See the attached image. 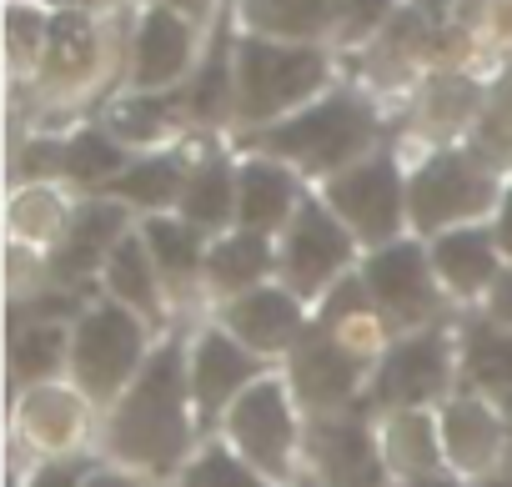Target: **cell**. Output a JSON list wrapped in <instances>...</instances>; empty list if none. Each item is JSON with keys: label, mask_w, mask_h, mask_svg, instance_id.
<instances>
[{"label": "cell", "mask_w": 512, "mask_h": 487, "mask_svg": "<svg viewBox=\"0 0 512 487\" xmlns=\"http://www.w3.org/2000/svg\"><path fill=\"white\" fill-rule=\"evenodd\" d=\"M502 487H512V482H502Z\"/></svg>", "instance_id": "cell-39"}, {"label": "cell", "mask_w": 512, "mask_h": 487, "mask_svg": "<svg viewBox=\"0 0 512 487\" xmlns=\"http://www.w3.org/2000/svg\"><path fill=\"white\" fill-rule=\"evenodd\" d=\"M482 196H487V176L467 171L462 161H437V166L422 171L412 201H417V216H422L427 226H437L442 216H462V211L477 206Z\"/></svg>", "instance_id": "cell-6"}, {"label": "cell", "mask_w": 512, "mask_h": 487, "mask_svg": "<svg viewBox=\"0 0 512 487\" xmlns=\"http://www.w3.org/2000/svg\"><path fill=\"white\" fill-rule=\"evenodd\" d=\"M437 387H442V342H407L382 372L387 402H417Z\"/></svg>", "instance_id": "cell-8"}, {"label": "cell", "mask_w": 512, "mask_h": 487, "mask_svg": "<svg viewBox=\"0 0 512 487\" xmlns=\"http://www.w3.org/2000/svg\"><path fill=\"white\" fill-rule=\"evenodd\" d=\"M231 432H236V442H241L246 457H256V462L272 467V472L287 467L292 422H287V407H282V392H277V387H251V392L236 402Z\"/></svg>", "instance_id": "cell-5"}, {"label": "cell", "mask_w": 512, "mask_h": 487, "mask_svg": "<svg viewBox=\"0 0 512 487\" xmlns=\"http://www.w3.org/2000/svg\"><path fill=\"white\" fill-rule=\"evenodd\" d=\"M502 241H507V252H512V201H507V216H502Z\"/></svg>", "instance_id": "cell-35"}, {"label": "cell", "mask_w": 512, "mask_h": 487, "mask_svg": "<svg viewBox=\"0 0 512 487\" xmlns=\"http://www.w3.org/2000/svg\"><path fill=\"white\" fill-rule=\"evenodd\" d=\"M317 457L332 487H377V457L357 427H327L317 437Z\"/></svg>", "instance_id": "cell-9"}, {"label": "cell", "mask_w": 512, "mask_h": 487, "mask_svg": "<svg viewBox=\"0 0 512 487\" xmlns=\"http://www.w3.org/2000/svg\"><path fill=\"white\" fill-rule=\"evenodd\" d=\"M226 201H231L226 171H221V166H206V171L196 176L191 196H186V211H191V221H221V216H226Z\"/></svg>", "instance_id": "cell-23"}, {"label": "cell", "mask_w": 512, "mask_h": 487, "mask_svg": "<svg viewBox=\"0 0 512 487\" xmlns=\"http://www.w3.org/2000/svg\"><path fill=\"white\" fill-rule=\"evenodd\" d=\"M136 362V322H126L121 312H96L86 327H81V347H76V367H81V382L91 392H111L126 367Z\"/></svg>", "instance_id": "cell-4"}, {"label": "cell", "mask_w": 512, "mask_h": 487, "mask_svg": "<svg viewBox=\"0 0 512 487\" xmlns=\"http://www.w3.org/2000/svg\"><path fill=\"white\" fill-rule=\"evenodd\" d=\"M56 352H61V332H51V327H41V332H21V342H16V372H21V377L51 372Z\"/></svg>", "instance_id": "cell-28"}, {"label": "cell", "mask_w": 512, "mask_h": 487, "mask_svg": "<svg viewBox=\"0 0 512 487\" xmlns=\"http://www.w3.org/2000/svg\"><path fill=\"white\" fill-rule=\"evenodd\" d=\"M111 442H116V452H126V457H136V462H151V467H166V462L186 447L176 347H166V352L151 362V372L141 377V387L126 397L121 417L111 422Z\"/></svg>", "instance_id": "cell-1"}, {"label": "cell", "mask_w": 512, "mask_h": 487, "mask_svg": "<svg viewBox=\"0 0 512 487\" xmlns=\"http://www.w3.org/2000/svg\"><path fill=\"white\" fill-rule=\"evenodd\" d=\"M66 171L81 176V181H91L101 171H116V146L101 141V136H81V141L66 146Z\"/></svg>", "instance_id": "cell-26"}, {"label": "cell", "mask_w": 512, "mask_h": 487, "mask_svg": "<svg viewBox=\"0 0 512 487\" xmlns=\"http://www.w3.org/2000/svg\"><path fill=\"white\" fill-rule=\"evenodd\" d=\"M211 272H216L226 287H241V282H251V277L267 272V247H262L256 236H236V241H226V247L211 252Z\"/></svg>", "instance_id": "cell-19"}, {"label": "cell", "mask_w": 512, "mask_h": 487, "mask_svg": "<svg viewBox=\"0 0 512 487\" xmlns=\"http://www.w3.org/2000/svg\"><path fill=\"white\" fill-rule=\"evenodd\" d=\"M342 257H347V236L322 211H307L302 226H297V236H292V272L302 282H322Z\"/></svg>", "instance_id": "cell-10"}, {"label": "cell", "mask_w": 512, "mask_h": 487, "mask_svg": "<svg viewBox=\"0 0 512 487\" xmlns=\"http://www.w3.org/2000/svg\"><path fill=\"white\" fill-rule=\"evenodd\" d=\"M181 61H186V31H181L176 16L156 11V16L146 21V31H141V81H146V86L171 81V76L181 71Z\"/></svg>", "instance_id": "cell-14"}, {"label": "cell", "mask_w": 512, "mask_h": 487, "mask_svg": "<svg viewBox=\"0 0 512 487\" xmlns=\"http://www.w3.org/2000/svg\"><path fill=\"white\" fill-rule=\"evenodd\" d=\"M186 487H267L262 477H251L236 457L226 452H206L191 472H186Z\"/></svg>", "instance_id": "cell-22"}, {"label": "cell", "mask_w": 512, "mask_h": 487, "mask_svg": "<svg viewBox=\"0 0 512 487\" xmlns=\"http://www.w3.org/2000/svg\"><path fill=\"white\" fill-rule=\"evenodd\" d=\"M181 6H201V0H181Z\"/></svg>", "instance_id": "cell-38"}, {"label": "cell", "mask_w": 512, "mask_h": 487, "mask_svg": "<svg viewBox=\"0 0 512 487\" xmlns=\"http://www.w3.org/2000/svg\"><path fill=\"white\" fill-rule=\"evenodd\" d=\"M367 136H372V121H367L362 111H352L347 101H332V106H322V111H312V116L282 126V131L272 136V146H277V151H292V156H307L312 166H337V161L352 156Z\"/></svg>", "instance_id": "cell-3"}, {"label": "cell", "mask_w": 512, "mask_h": 487, "mask_svg": "<svg viewBox=\"0 0 512 487\" xmlns=\"http://www.w3.org/2000/svg\"><path fill=\"white\" fill-rule=\"evenodd\" d=\"M256 16L267 26H282V31H312L332 16V0H262Z\"/></svg>", "instance_id": "cell-21"}, {"label": "cell", "mask_w": 512, "mask_h": 487, "mask_svg": "<svg viewBox=\"0 0 512 487\" xmlns=\"http://www.w3.org/2000/svg\"><path fill=\"white\" fill-rule=\"evenodd\" d=\"M36 487H81V462H56V467H41Z\"/></svg>", "instance_id": "cell-31"}, {"label": "cell", "mask_w": 512, "mask_h": 487, "mask_svg": "<svg viewBox=\"0 0 512 487\" xmlns=\"http://www.w3.org/2000/svg\"><path fill=\"white\" fill-rule=\"evenodd\" d=\"M497 312H502V317H512V277L497 287Z\"/></svg>", "instance_id": "cell-34"}, {"label": "cell", "mask_w": 512, "mask_h": 487, "mask_svg": "<svg viewBox=\"0 0 512 487\" xmlns=\"http://www.w3.org/2000/svg\"><path fill=\"white\" fill-rule=\"evenodd\" d=\"M422 6H427V11H432V16H437V11H442V6H447V0H422Z\"/></svg>", "instance_id": "cell-36"}, {"label": "cell", "mask_w": 512, "mask_h": 487, "mask_svg": "<svg viewBox=\"0 0 512 487\" xmlns=\"http://www.w3.org/2000/svg\"><path fill=\"white\" fill-rule=\"evenodd\" d=\"M156 121H161V106H121L116 111V126L126 131V136H156Z\"/></svg>", "instance_id": "cell-29"}, {"label": "cell", "mask_w": 512, "mask_h": 487, "mask_svg": "<svg viewBox=\"0 0 512 487\" xmlns=\"http://www.w3.org/2000/svg\"><path fill=\"white\" fill-rule=\"evenodd\" d=\"M372 292L392 302L397 312H422L427 307V282H422V257L417 247H397L372 262Z\"/></svg>", "instance_id": "cell-11"}, {"label": "cell", "mask_w": 512, "mask_h": 487, "mask_svg": "<svg viewBox=\"0 0 512 487\" xmlns=\"http://www.w3.org/2000/svg\"><path fill=\"white\" fill-rule=\"evenodd\" d=\"M297 372H302V387H307L312 402H332V397H342L352 387V362L337 357L332 347H307Z\"/></svg>", "instance_id": "cell-17"}, {"label": "cell", "mask_w": 512, "mask_h": 487, "mask_svg": "<svg viewBox=\"0 0 512 487\" xmlns=\"http://www.w3.org/2000/svg\"><path fill=\"white\" fill-rule=\"evenodd\" d=\"M282 211H287V176L272 166H246L241 171V216L251 226H267V221H282Z\"/></svg>", "instance_id": "cell-16"}, {"label": "cell", "mask_w": 512, "mask_h": 487, "mask_svg": "<svg viewBox=\"0 0 512 487\" xmlns=\"http://www.w3.org/2000/svg\"><path fill=\"white\" fill-rule=\"evenodd\" d=\"M121 231V211L116 206H86L81 211V221H76V236H71V247H66V257H61V272L66 277H76V272H86L96 257H101V247Z\"/></svg>", "instance_id": "cell-15"}, {"label": "cell", "mask_w": 512, "mask_h": 487, "mask_svg": "<svg viewBox=\"0 0 512 487\" xmlns=\"http://www.w3.org/2000/svg\"><path fill=\"white\" fill-rule=\"evenodd\" d=\"M417 487H452V482H417Z\"/></svg>", "instance_id": "cell-37"}, {"label": "cell", "mask_w": 512, "mask_h": 487, "mask_svg": "<svg viewBox=\"0 0 512 487\" xmlns=\"http://www.w3.org/2000/svg\"><path fill=\"white\" fill-rule=\"evenodd\" d=\"M111 287L121 297H131L136 307H151V277H146V262H141V247L121 241L116 247V262H111Z\"/></svg>", "instance_id": "cell-24"}, {"label": "cell", "mask_w": 512, "mask_h": 487, "mask_svg": "<svg viewBox=\"0 0 512 487\" xmlns=\"http://www.w3.org/2000/svg\"><path fill=\"white\" fill-rule=\"evenodd\" d=\"M337 206L362 226V236H387L397 221V176L392 166H367L337 186Z\"/></svg>", "instance_id": "cell-7"}, {"label": "cell", "mask_w": 512, "mask_h": 487, "mask_svg": "<svg viewBox=\"0 0 512 487\" xmlns=\"http://www.w3.org/2000/svg\"><path fill=\"white\" fill-rule=\"evenodd\" d=\"M176 186H181L176 161H146V166H136V171H126V176L116 181L121 196H131V201H151V206H161L166 196H176Z\"/></svg>", "instance_id": "cell-20"}, {"label": "cell", "mask_w": 512, "mask_h": 487, "mask_svg": "<svg viewBox=\"0 0 512 487\" xmlns=\"http://www.w3.org/2000/svg\"><path fill=\"white\" fill-rule=\"evenodd\" d=\"M246 377H251V362L226 337H206L201 342V352H196V397H201V407H216Z\"/></svg>", "instance_id": "cell-13"}, {"label": "cell", "mask_w": 512, "mask_h": 487, "mask_svg": "<svg viewBox=\"0 0 512 487\" xmlns=\"http://www.w3.org/2000/svg\"><path fill=\"white\" fill-rule=\"evenodd\" d=\"M437 262L452 282L462 287H477L487 272H492V252H487V236L482 231H462V236H447L437 247Z\"/></svg>", "instance_id": "cell-18"}, {"label": "cell", "mask_w": 512, "mask_h": 487, "mask_svg": "<svg viewBox=\"0 0 512 487\" xmlns=\"http://www.w3.org/2000/svg\"><path fill=\"white\" fill-rule=\"evenodd\" d=\"M322 76V56L312 51H277V46H262L251 41L241 46V106L251 116H267L277 111L282 101H297L302 91H312Z\"/></svg>", "instance_id": "cell-2"}, {"label": "cell", "mask_w": 512, "mask_h": 487, "mask_svg": "<svg viewBox=\"0 0 512 487\" xmlns=\"http://www.w3.org/2000/svg\"><path fill=\"white\" fill-rule=\"evenodd\" d=\"M352 6H357V26H367V21H377L387 11V0H352Z\"/></svg>", "instance_id": "cell-32"}, {"label": "cell", "mask_w": 512, "mask_h": 487, "mask_svg": "<svg viewBox=\"0 0 512 487\" xmlns=\"http://www.w3.org/2000/svg\"><path fill=\"white\" fill-rule=\"evenodd\" d=\"M231 327L241 337H251L256 347H282L297 332V307L282 292H256L241 307H231Z\"/></svg>", "instance_id": "cell-12"}, {"label": "cell", "mask_w": 512, "mask_h": 487, "mask_svg": "<svg viewBox=\"0 0 512 487\" xmlns=\"http://www.w3.org/2000/svg\"><path fill=\"white\" fill-rule=\"evenodd\" d=\"M86 487H136L131 477H116V472H101V477H91Z\"/></svg>", "instance_id": "cell-33"}, {"label": "cell", "mask_w": 512, "mask_h": 487, "mask_svg": "<svg viewBox=\"0 0 512 487\" xmlns=\"http://www.w3.org/2000/svg\"><path fill=\"white\" fill-rule=\"evenodd\" d=\"M472 377H482V382H512V337L477 332L472 337Z\"/></svg>", "instance_id": "cell-25"}, {"label": "cell", "mask_w": 512, "mask_h": 487, "mask_svg": "<svg viewBox=\"0 0 512 487\" xmlns=\"http://www.w3.org/2000/svg\"><path fill=\"white\" fill-rule=\"evenodd\" d=\"M221 91H226V61L216 56L211 71H206L201 86H196V111H216V106H221Z\"/></svg>", "instance_id": "cell-30"}, {"label": "cell", "mask_w": 512, "mask_h": 487, "mask_svg": "<svg viewBox=\"0 0 512 487\" xmlns=\"http://www.w3.org/2000/svg\"><path fill=\"white\" fill-rule=\"evenodd\" d=\"M151 247H156V257H161L166 272H191L196 267V241L181 226H171V221H156L151 226Z\"/></svg>", "instance_id": "cell-27"}]
</instances>
